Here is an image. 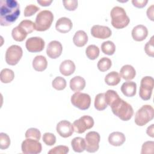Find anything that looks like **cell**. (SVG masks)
Returning <instances> with one entry per match:
<instances>
[{"instance_id": "obj_29", "label": "cell", "mask_w": 154, "mask_h": 154, "mask_svg": "<svg viewBox=\"0 0 154 154\" xmlns=\"http://www.w3.org/2000/svg\"><path fill=\"white\" fill-rule=\"evenodd\" d=\"M105 99V93L97 94L94 99V108L98 111H103L107 107Z\"/></svg>"}, {"instance_id": "obj_9", "label": "cell", "mask_w": 154, "mask_h": 154, "mask_svg": "<svg viewBox=\"0 0 154 154\" xmlns=\"http://www.w3.org/2000/svg\"><path fill=\"white\" fill-rule=\"evenodd\" d=\"M94 125V120L90 116H83L73 123L74 131L78 134H82L86 130L91 129Z\"/></svg>"}, {"instance_id": "obj_38", "label": "cell", "mask_w": 154, "mask_h": 154, "mask_svg": "<svg viewBox=\"0 0 154 154\" xmlns=\"http://www.w3.org/2000/svg\"><path fill=\"white\" fill-rule=\"evenodd\" d=\"M154 142L153 141H147L144 142L141 147V154L153 153L154 152Z\"/></svg>"}, {"instance_id": "obj_12", "label": "cell", "mask_w": 154, "mask_h": 154, "mask_svg": "<svg viewBox=\"0 0 154 154\" xmlns=\"http://www.w3.org/2000/svg\"><path fill=\"white\" fill-rule=\"evenodd\" d=\"M45 43L44 40L40 37H32L28 38L25 43V46L28 51L30 52H38L43 50Z\"/></svg>"}, {"instance_id": "obj_6", "label": "cell", "mask_w": 154, "mask_h": 154, "mask_svg": "<svg viewBox=\"0 0 154 154\" xmlns=\"http://www.w3.org/2000/svg\"><path fill=\"white\" fill-rule=\"evenodd\" d=\"M154 87V79L152 76L143 77L140 82L139 96L144 100H149L151 98L152 90Z\"/></svg>"}, {"instance_id": "obj_36", "label": "cell", "mask_w": 154, "mask_h": 154, "mask_svg": "<svg viewBox=\"0 0 154 154\" xmlns=\"http://www.w3.org/2000/svg\"><path fill=\"white\" fill-rule=\"evenodd\" d=\"M10 145V138L9 136L4 132L0 133V148L5 150L8 148Z\"/></svg>"}, {"instance_id": "obj_44", "label": "cell", "mask_w": 154, "mask_h": 154, "mask_svg": "<svg viewBox=\"0 0 154 154\" xmlns=\"http://www.w3.org/2000/svg\"><path fill=\"white\" fill-rule=\"evenodd\" d=\"M147 0H132V3L133 5L137 8H143L147 4Z\"/></svg>"}, {"instance_id": "obj_26", "label": "cell", "mask_w": 154, "mask_h": 154, "mask_svg": "<svg viewBox=\"0 0 154 154\" xmlns=\"http://www.w3.org/2000/svg\"><path fill=\"white\" fill-rule=\"evenodd\" d=\"M26 31L22 27L17 25L14 27L11 31V35L13 39L17 42L23 41L28 35Z\"/></svg>"}, {"instance_id": "obj_39", "label": "cell", "mask_w": 154, "mask_h": 154, "mask_svg": "<svg viewBox=\"0 0 154 154\" xmlns=\"http://www.w3.org/2000/svg\"><path fill=\"white\" fill-rule=\"evenodd\" d=\"M42 140L47 146H53L56 142V137L52 133L46 132L43 134Z\"/></svg>"}, {"instance_id": "obj_14", "label": "cell", "mask_w": 154, "mask_h": 154, "mask_svg": "<svg viewBox=\"0 0 154 154\" xmlns=\"http://www.w3.org/2000/svg\"><path fill=\"white\" fill-rule=\"evenodd\" d=\"M90 32L94 37L100 39L109 38L112 34V31L108 26L99 25H93L91 28Z\"/></svg>"}, {"instance_id": "obj_24", "label": "cell", "mask_w": 154, "mask_h": 154, "mask_svg": "<svg viewBox=\"0 0 154 154\" xmlns=\"http://www.w3.org/2000/svg\"><path fill=\"white\" fill-rule=\"evenodd\" d=\"M47 60L43 55H37L32 60V67L36 71L42 72L47 68Z\"/></svg>"}, {"instance_id": "obj_37", "label": "cell", "mask_w": 154, "mask_h": 154, "mask_svg": "<svg viewBox=\"0 0 154 154\" xmlns=\"http://www.w3.org/2000/svg\"><path fill=\"white\" fill-rule=\"evenodd\" d=\"M18 25L24 28L28 34L31 33L35 29V24L30 20H23Z\"/></svg>"}, {"instance_id": "obj_18", "label": "cell", "mask_w": 154, "mask_h": 154, "mask_svg": "<svg viewBox=\"0 0 154 154\" xmlns=\"http://www.w3.org/2000/svg\"><path fill=\"white\" fill-rule=\"evenodd\" d=\"M75 64L70 60H66L63 61L60 66V73L66 76H70L73 74L75 70Z\"/></svg>"}, {"instance_id": "obj_25", "label": "cell", "mask_w": 154, "mask_h": 154, "mask_svg": "<svg viewBox=\"0 0 154 154\" xmlns=\"http://www.w3.org/2000/svg\"><path fill=\"white\" fill-rule=\"evenodd\" d=\"M71 146L73 150L75 152H82L85 150L86 148L85 139L79 137H75L72 140Z\"/></svg>"}, {"instance_id": "obj_32", "label": "cell", "mask_w": 154, "mask_h": 154, "mask_svg": "<svg viewBox=\"0 0 154 154\" xmlns=\"http://www.w3.org/2000/svg\"><path fill=\"white\" fill-rule=\"evenodd\" d=\"M112 65L111 60L107 57L101 58L97 64L98 69L101 72H105L109 70Z\"/></svg>"}, {"instance_id": "obj_4", "label": "cell", "mask_w": 154, "mask_h": 154, "mask_svg": "<svg viewBox=\"0 0 154 154\" xmlns=\"http://www.w3.org/2000/svg\"><path fill=\"white\" fill-rule=\"evenodd\" d=\"M54 20V14L49 10H42L38 13L35 20V30L45 31L48 29Z\"/></svg>"}, {"instance_id": "obj_41", "label": "cell", "mask_w": 154, "mask_h": 154, "mask_svg": "<svg viewBox=\"0 0 154 154\" xmlns=\"http://www.w3.org/2000/svg\"><path fill=\"white\" fill-rule=\"evenodd\" d=\"M153 38L154 37L152 36L150 40L148 41L145 46H144V51L146 53V54L150 57H153L154 56V47H153Z\"/></svg>"}, {"instance_id": "obj_3", "label": "cell", "mask_w": 154, "mask_h": 154, "mask_svg": "<svg viewBox=\"0 0 154 154\" xmlns=\"http://www.w3.org/2000/svg\"><path fill=\"white\" fill-rule=\"evenodd\" d=\"M111 25L116 29H122L128 25L130 22L125 9L119 6L114 7L111 12Z\"/></svg>"}, {"instance_id": "obj_35", "label": "cell", "mask_w": 154, "mask_h": 154, "mask_svg": "<svg viewBox=\"0 0 154 154\" xmlns=\"http://www.w3.org/2000/svg\"><path fill=\"white\" fill-rule=\"evenodd\" d=\"M25 136L26 138H31L39 141L41 138V132L38 129L31 128L26 131Z\"/></svg>"}, {"instance_id": "obj_20", "label": "cell", "mask_w": 154, "mask_h": 154, "mask_svg": "<svg viewBox=\"0 0 154 154\" xmlns=\"http://www.w3.org/2000/svg\"><path fill=\"white\" fill-rule=\"evenodd\" d=\"M109 143L114 146H120L126 141L125 135L120 132H113L108 136Z\"/></svg>"}, {"instance_id": "obj_23", "label": "cell", "mask_w": 154, "mask_h": 154, "mask_svg": "<svg viewBox=\"0 0 154 154\" xmlns=\"http://www.w3.org/2000/svg\"><path fill=\"white\" fill-rule=\"evenodd\" d=\"M88 40V35L84 31L79 30L76 31L73 37L75 45L78 47H82L86 45Z\"/></svg>"}, {"instance_id": "obj_21", "label": "cell", "mask_w": 154, "mask_h": 154, "mask_svg": "<svg viewBox=\"0 0 154 154\" xmlns=\"http://www.w3.org/2000/svg\"><path fill=\"white\" fill-rule=\"evenodd\" d=\"M85 80L80 76H76L72 78L70 81V88L75 92H78L82 90L85 87Z\"/></svg>"}, {"instance_id": "obj_10", "label": "cell", "mask_w": 154, "mask_h": 154, "mask_svg": "<svg viewBox=\"0 0 154 154\" xmlns=\"http://www.w3.org/2000/svg\"><path fill=\"white\" fill-rule=\"evenodd\" d=\"M100 137L98 132L96 131L88 132L85 135V141L86 148L85 150L90 153H94L98 150L99 148V142Z\"/></svg>"}, {"instance_id": "obj_16", "label": "cell", "mask_w": 154, "mask_h": 154, "mask_svg": "<svg viewBox=\"0 0 154 154\" xmlns=\"http://www.w3.org/2000/svg\"><path fill=\"white\" fill-rule=\"evenodd\" d=\"M132 37L137 42H141L146 38L148 35V29L143 25H138L132 30Z\"/></svg>"}, {"instance_id": "obj_46", "label": "cell", "mask_w": 154, "mask_h": 154, "mask_svg": "<svg viewBox=\"0 0 154 154\" xmlns=\"http://www.w3.org/2000/svg\"><path fill=\"white\" fill-rule=\"evenodd\" d=\"M147 134L152 138L154 137V125L152 124L150 126H148L146 129Z\"/></svg>"}, {"instance_id": "obj_15", "label": "cell", "mask_w": 154, "mask_h": 154, "mask_svg": "<svg viewBox=\"0 0 154 154\" xmlns=\"http://www.w3.org/2000/svg\"><path fill=\"white\" fill-rule=\"evenodd\" d=\"M62 51V45L60 42L57 40H53L49 42L46 48V54L52 59H56L59 57L61 55Z\"/></svg>"}, {"instance_id": "obj_47", "label": "cell", "mask_w": 154, "mask_h": 154, "mask_svg": "<svg viewBox=\"0 0 154 154\" xmlns=\"http://www.w3.org/2000/svg\"><path fill=\"white\" fill-rule=\"evenodd\" d=\"M52 2V0H37V3L39 4L41 6L46 7L51 5Z\"/></svg>"}, {"instance_id": "obj_11", "label": "cell", "mask_w": 154, "mask_h": 154, "mask_svg": "<svg viewBox=\"0 0 154 154\" xmlns=\"http://www.w3.org/2000/svg\"><path fill=\"white\" fill-rule=\"evenodd\" d=\"M21 149L25 154H37L42 152V144L38 140L26 138L21 144Z\"/></svg>"}, {"instance_id": "obj_7", "label": "cell", "mask_w": 154, "mask_h": 154, "mask_svg": "<svg viewBox=\"0 0 154 154\" xmlns=\"http://www.w3.org/2000/svg\"><path fill=\"white\" fill-rule=\"evenodd\" d=\"M72 104L81 110H86L91 104V97L89 94L79 91L75 92L71 96Z\"/></svg>"}, {"instance_id": "obj_1", "label": "cell", "mask_w": 154, "mask_h": 154, "mask_svg": "<svg viewBox=\"0 0 154 154\" xmlns=\"http://www.w3.org/2000/svg\"><path fill=\"white\" fill-rule=\"evenodd\" d=\"M20 13V5L17 1H0V24L1 26L12 25L17 19Z\"/></svg>"}, {"instance_id": "obj_28", "label": "cell", "mask_w": 154, "mask_h": 154, "mask_svg": "<svg viewBox=\"0 0 154 154\" xmlns=\"http://www.w3.org/2000/svg\"><path fill=\"white\" fill-rule=\"evenodd\" d=\"M14 78V72L7 68L3 69L0 73V79L2 83L7 84L11 82Z\"/></svg>"}, {"instance_id": "obj_5", "label": "cell", "mask_w": 154, "mask_h": 154, "mask_svg": "<svg viewBox=\"0 0 154 154\" xmlns=\"http://www.w3.org/2000/svg\"><path fill=\"white\" fill-rule=\"evenodd\" d=\"M154 117V109L150 105H144L137 110L135 115V123L143 126L151 121Z\"/></svg>"}, {"instance_id": "obj_30", "label": "cell", "mask_w": 154, "mask_h": 154, "mask_svg": "<svg viewBox=\"0 0 154 154\" xmlns=\"http://www.w3.org/2000/svg\"><path fill=\"white\" fill-rule=\"evenodd\" d=\"M101 50L103 54L108 55H112L116 51V46L111 41H105L101 45Z\"/></svg>"}, {"instance_id": "obj_8", "label": "cell", "mask_w": 154, "mask_h": 154, "mask_svg": "<svg viewBox=\"0 0 154 154\" xmlns=\"http://www.w3.org/2000/svg\"><path fill=\"white\" fill-rule=\"evenodd\" d=\"M23 55V51L20 46L13 45L8 47L5 52V61L10 66H14L18 63Z\"/></svg>"}, {"instance_id": "obj_33", "label": "cell", "mask_w": 154, "mask_h": 154, "mask_svg": "<svg viewBox=\"0 0 154 154\" xmlns=\"http://www.w3.org/2000/svg\"><path fill=\"white\" fill-rule=\"evenodd\" d=\"M52 85L53 88L57 90H63L66 88L67 82L64 78L61 76H57L53 79Z\"/></svg>"}, {"instance_id": "obj_13", "label": "cell", "mask_w": 154, "mask_h": 154, "mask_svg": "<svg viewBox=\"0 0 154 154\" xmlns=\"http://www.w3.org/2000/svg\"><path fill=\"white\" fill-rule=\"evenodd\" d=\"M56 130L57 133L63 138L70 137L74 132L73 124L66 120H61L57 123Z\"/></svg>"}, {"instance_id": "obj_40", "label": "cell", "mask_w": 154, "mask_h": 154, "mask_svg": "<svg viewBox=\"0 0 154 154\" xmlns=\"http://www.w3.org/2000/svg\"><path fill=\"white\" fill-rule=\"evenodd\" d=\"M69 151V149L66 146L60 145L51 149L49 152V154H66Z\"/></svg>"}, {"instance_id": "obj_19", "label": "cell", "mask_w": 154, "mask_h": 154, "mask_svg": "<svg viewBox=\"0 0 154 154\" xmlns=\"http://www.w3.org/2000/svg\"><path fill=\"white\" fill-rule=\"evenodd\" d=\"M120 90L125 96L133 97L136 94L137 84L133 81L125 82L122 85Z\"/></svg>"}, {"instance_id": "obj_17", "label": "cell", "mask_w": 154, "mask_h": 154, "mask_svg": "<svg viewBox=\"0 0 154 154\" xmlns=\"http://www.w3.org/2000/svg\"><path fill=\"white\" fill-rule=\"evenodd\" d=\"M73 23L71 20L66 17L58 19L55 23L56 29L61 33H67L72 28Z\"/></svg>"}, {"instance_id": "obj_31", "label": "cell", "mask_w": 154, "mask_h": 154, "mask_svg": "<svg viewBox=\"0 0 154 154\" xmlns=\"http://www.w3.org/2000/svg\"><path fill=\"white\" fill-rule=\"evenodd\" d=\"M99 48L94 45L88 46L85 49V54L87 57L91 60H96L99 57Z\"/></svg>"}, {"instance_id": "obj_22", "label": "cell", "mask_w": 154, "mask_h": 154, "mask_svg": "<svg viewBox=\"0 0 154 154\" xmlns=\"http://www.w3.org/2000/svg\"><path fill=\"white\" fill-rule=\"evenodd\" d=\"M136 75V71L134 67L129 64L122 66L120 70V76L123 79L130 81L133 79Z\"/></svg>"}, {"instance_id": "obj_42", "label": "cell", "mask_w": 154, "mask_h": 154, "mask_svg": "<svg viewBox=\"0 0 154 154\" xmlns=\"http://www.w3.org/2000/svg\"><path fill=\"white\" fill-rule=\"evenodd\" d=\"M40 10V8L34 4H29L26 6L24 10V16L25 17L31 16Z\"/></svg>"}, {"instance_id": "obj_43", "label": "cell", "mask_w": 154, "mask_h": 154, "mask_svg": "<svg viewBox=\"0 0 154 154\" xmlns=\"http://www.w3.org/2000/svg\"><path fill=\"white\" fill-rule=\"evenodd\" d=\"M63 2L65 8L69 11H74L78 7L77 0H64Z\"/></svg>"}, {"instance_id": "obj_45", "label": "cell", "mask_w": 154, "mask_h": 154, "mask_svg": "<svg viewBox=\"0 0 154 154\" xmlns=\"http://www.w3.org/2000/svg\"><path fill=\"white\" fill-rule=\"evenodd\" d=\"M147 13V16L148 17V18L151 20L152 21H153V14H154V5L152 4L151 5L147 10L146 11Z\"/></svg>"}, {"instance_id": "obj_2", "label": "cell", "mask_w": 154, "mask_h": 154, "mask_svg": "<svg viewBox=\"0 0 154 154\" xmlns=\"http://www.w3.org/2000/svg\"><path fill=\"white\" fill-rule=\"evenodd\" d=\"M110 107L113 114L123 121L129 120L134 114L132 106L120 97L110 105Z\"/></svg>"}, {"instance_id": "obj_27", "label": "cell", "mask_w": 154, "mask_h": 154, "mask_svg": "<svg viewBox=\"0 0 154 154\" xmlns=\"http://www.w3.org/2000/svg\"><path fill=\"white\" fill-rule=\"evenodd\" d=\"M121 81V77L118 72L112 71L108 73L105 77V83L110 86L117 85Z\"/></svg>"}, {"instance_id": "obj_34", "label": "cell", "mask_w": 154, "mask_h": 154, "mask_svg": "<svg viewBox=\"0 0 154 154\" xmlns=\"http://www.w3.org/2000/svg\"><path fill=\"white\" fill-rule=\"evenodd\" d=\"M119 97L117 93L113 90H108L105 93V99L107 105L110 106Z\"/></svg>"}]
</instances>
